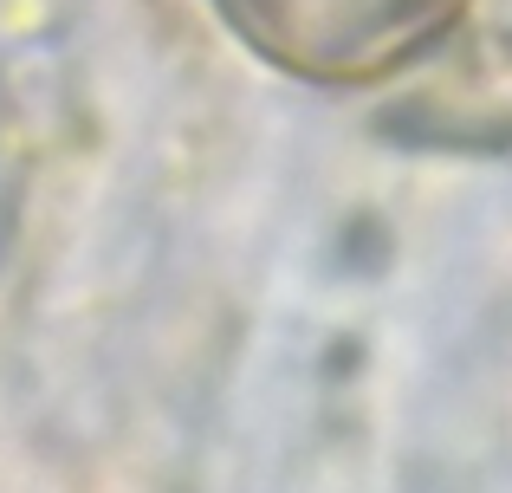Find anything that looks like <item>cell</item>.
Listing matches in <instances>:
<instances>
[{"instance_id": "cell-1", "label": "cell", "mask_w": 512, "mask_h": 493, "mask_svg": "<svg viewBox=\"0 0 512 493\" xmlns=\"http://www.w3.org/2000/svg\"><path fill=\"white\" fill-rule=\"evenodd\" d=\"M454 7L461 0H221L247 46L325 85L376 78L383 65L422 52L454 20Z\"/></svg>"}]
</instances>
